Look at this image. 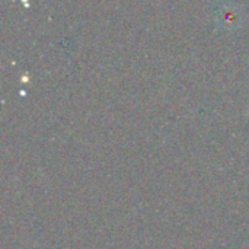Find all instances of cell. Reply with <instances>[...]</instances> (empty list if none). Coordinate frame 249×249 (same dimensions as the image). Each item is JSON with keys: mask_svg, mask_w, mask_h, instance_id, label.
Masks as SVG:
<instances>
[{"mask_svg": "<svg viewBox=\"0 0 249 249\" xmlns=\"http://www.w3.org/2000/svg\"><path fill=\"white\" fill-rule=\"evenodd\" d=\"M214 19L217 26L225 32H235L244 25L242 9L232 1L219 3L214 7Z\"/></svg>", "mask_w": 249, "mask_h": 249, "instance_id": "cell-1", "label": "cell"}, {"mask_svg": "<svg viewBox=\"0 0 249 249\" xmlns=\"http://www.w3.org/2000/svg\"><path fill=\"white\" fill-rule=\"evenodd\" d=\"M216 1H219V3H225V1H229V0H216Z\"/></svg>", "mask_w": 249, "mask_h": 249, "instance_id": "cell-2", "label": "cell"}]
</instances>
